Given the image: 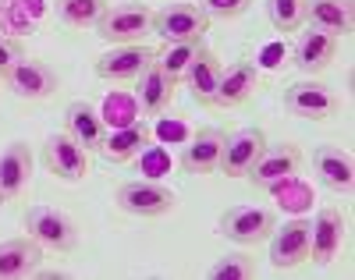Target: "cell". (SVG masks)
Listing matches in <instances>:
<instances>
[{
  "instance_id": "cell-1",
  "label": "cell",
  "mask_w": 355,
  "mask_h": 280,
  "mask_svg": "<svg viewBox=\"0 0 355 280\" xmlns=\"http://www.w3.org/2000/svg\"><path fill=\"white\" fill-rule=\"evenodd\" d=\"M146 33H153V11L128 0V4H107L103 18L96 21V36L110 46H128V43H142Z\"/></svg>"
},
{
  "instance_id": "cell-2",
  "label": "cell",
  "mask_w": 355,
  "mask_h": 280,
  "mask_svg": "<svg viewBox=\"0 0 355 280\" xmlns=\"http://www.w3.org/2000/svg\"><path fill=\"white\" fill-rule=\"evenodd\" d=\"M21 224H25L28 238H36L43 248H50V252H71V248L78 245L75 220L57 206H28Z\"/></svg>"
},
{
  "instance_id": "cell-3",
  "label": "cell",
  "mask_w": 355,
  "mask_h": 280,
  "mask_svg": "<svg viewBox=\"0 0 355 280\" xmlns=\"http://www.w3.org/2000/svg\"><path fill=\"white\" fill-rule=\"evenodd\" d=\"M114 202L121 213L128 216H142V220H153V216H164L178 206V195L160 181H125L121 189L114 192Z\"/></svg>"
},
{
  "instance_id": "cell-4",
  "label": "cell",
  "mask_w": 355,
  "mask_h": 280,
  "mask_svg": "<svg viewBox=\"0 0 355 280\" xmlns=\"http://www.w3.org/2000/svg\"><path fill=\"white\" fill-rule=\"evenodd\" d=\"M284 110L302 121H327L341 110V96L316 78H302L284 89Z\"/></svg>"
},
{
  "instance_id": "cell-5",
  "label": "cell",
  "mask_w": 355,
  "mask_h": 280,
  "mask_svg": "<svg viewBox=\"0 0 355 280\" xmlns=\"http://www.w3.org/2000/svg\"><path fill=\"white\" fill-rule=\"evenodd\" d=\"M220 234L234 245H259L277 227V213L266 206H231L220 213Z\"/></svg>"
},
{
  "instance_id": "cell-6",
  "label": "cell",
  "mask_w": 355,
  "mask_h": 280,
  "mask_svg": "<svg viewBox=\"0 0 355 280\" xmlns=\"http://www.w3.org/2000/svg\"><path fill=\"white\" fill-rule=\"evenodd\" d=\"M153 33L164 43H196L210 33V18L196 4H167L164 11L153 15Z\"/></svg>"
},
{
  "instance_id": "cell-7",
  "label": "cell",
  "mask_w": 355,
  "mask_h": 280,
  "mask_svg": "<svg viewBox=\"0 0 355 280\" xmlns=\"http://www.w3.org/2000/svg\"><path fill=\"white\" fill-rule=\"evenodd\" d=\"M299 164H302V152H299V146H291V142H277V146H270L266 142V149H263V157L252 164V170L245 174L259 192H270V189H277L281 181H288L295 170H299Z\"/></svg>"
},
{
  "instance_id": "cell-8",
  "label": "cell",
  "mask_w": 355,
  "mask_h": 280,
  "mask_svg": "<svg viewBox=\"0 0 355 280\" xmlns=\"http://www.w3.org/2000/svg\"><path fill=\"white\" fill-rule=\"evenodd\" d=\"M43 164L57 181L75 184L89 174V152L68 132H57V135H46V142H43Z\"/></svg>"
},
{
  "instance_id": "cell-9",
  "label": "cell",
  "mask_w": 355,
  "mask_h": 280,
  "mask_svg": "<svg viewBox=\"0 0 355 280\" xmlns=\"http://www.w3.org/2000/svg\"><path fill=\"white\" fill-rule=\"evenodd\" d=\"M18 100H28V103H40V100H50L57 92V71L43 60H18V64L0 78Z\"/></svg>"
},
{
  "instance_id": "cell-10",
  "label": "cell",
  "mask_w": 355,
  "mask_h": 280,
  "mask_svg": "<svg viewBox=\"0 0 355 280\" xmlns=\"http://www.w3.org/2000/svg\"><path fill=\"white\" fill-rule=\"evenodd\" d=\"M345 245V216L338 206H323L309 220V259L327 266L341 256Z\"/></svg>"
},
{
  "instance_id": "cell-11",
  "label": "cell",
  "mask_w": 355,
  "mask_h": 280,
  "mask_svg": "<svg viewBox=\"0 0 355 280\" xmlns=\"http://www.w3.org/2000/svg\"><path fill=\"white\" fill-rule=\"evenodd\" d=\"M157 60V50L146 43H128V46H114L96 57V75L103 82H132L146 71V64Z\"/></svg>"
},
{
  "instance_id": "cell-12",
  "label": "cell",
  "mask_w": 355,
  "mask_h": 280,
  "mask_svg": "<svg viewBox=\"0 0 355 280\" xmlns=\"http://www.w3.org/2000/svg\"><path fill=\"white\" fill-rule=\"evenodd\" d=\"M263 149H266L263 128H242L234 135H224V149H220L217 170L227 174V177H245L252 170V164L263 157Z\"/></svg>"
},
{
  "instance_id": "cell-13",
  "label": "cell",
  "mask_w": 355,
  "mask_h": 280,
  "mask_svg": "<svg viewBox=\"0 0 355 280\" xmlns=\"http://www.w3.org/2000/svg\"><path fill=\"white\" fill-rule=\"evenodd\" d=\"M266 241H270L274 270H295L309 263V220H288L284 227H274Z\"/></svg>"
},
{
  "instance_id": "cell-14",
  "label": "cell",
  "mask_w": 355,
  "mask_h": 280,
  "mask_svg": "<svg viewBox=\"0 0 355 280\" xmlns=\"http://www.w3.org/2000/svg\"><path fill=\"white\" fill-rule=\"evenodd\" d=\"M334 57H338V36L320 33V28H309V33H302L299 40H295V46H291V64L299 68L302 75L327 71V68L334 64Z\"/></svg>"
},
{
  "instance_id": "cell-15",
  "label": "cell",
  "mask_w": 355,
  "mask_h": 280,
  "mask_svg": "<svg viewBox=\"0 0 355 280\" xmlns=\"http://www.w3.org/2000/svg\"><path fill=\"white\" fill-rule=\"evenodd\" d=\"M313 170L320 177V184H327L331 192L348 195L355 189V164H352V152L341 146H316L313 152Z\"/></svg>"
},
{
  "instance_id": "cell-16",
  "label": "cell",
  "mask_w": 355,
  "mask_h": 280,
  "mask_svg": "<svg viewBox=\"0 0 355 280\" xmlns=\"http://www.w3.org/2000/svg\"><path fill=\"white\" fill-rule=\"evenodd\" d=\"M256 89H259V68L252 64V60H234V64L224 68V75H220L214 107H220V110H234V107L249 103Z\"/></svg>"
},
{
  "instance_id": "cell-17",
  "label": "cell",
  "mask_w": 355,
  "mask_h": 280,
  "mask_svg": "<svg viewBox=\"0 0 355 280\" xmlns=\"http://www.w3.org/2000/svg\"><path fill=\"white\" fill-rule=\"evenodd\" d=\"M174 89H178V82L157 64V60H153V64H146V71L135 78V103H139L142 117L164 114L171 107V100H174Z\"/></svg>"
},
{
  "instance_id": "cell-18",
  "label": "cell",
  "mask_w": 355,
  "mask_h": 280,
  "mask_svg": "<svg viewBox=\"0 0 355 280\" xmlns=\"http://www.w3.org/2000/svg\"><path fill=\"white\" fill-rule=\"evenodd\" d=\"M64 132H68L85 152H100V146H103V139H107V121H103V114H100L93 103L75 100V103H68V110H64Z\"/></svg>"
},
{
  "instance_id": "cell-19",
  "label": "cell",
  "mask_w": 355,
  "mask_h": 280,
  "mask_svg": "<svg viewBox=\"0 0 355 280\" xmlns=\"http://www.w3.org/2000/svg\"><path fill=\"white\" fill-rule=\"evenodd\" d=\"M43 263V245L36 238H8L0 241V280H18L36 273Z\"/></svg>"
},
{
  "instance_id": "cell-20",
  "label": "cell",
  "mask_w": 355,
  "mask_h": 280,
  "mask_svg": "<svg viewBox=\"0 0 355 280\" xmlns=\"http://www.w3.org/2000/svg\"><path fill=\"white\" fill-rule=\"evenodd\" d=\"M33 177V152L25 142H8L0 149V195L18 199Z\"/></svg>"
},
{
  "instance_id": "cell-21",
  "label": "cell",
  "mask_w": 355,
  "mask_h": 280,
  "mask_svg": "<svg viewBox=\"0 0 355 280\" xmlns=\"http://www.w3.org/2000/svg\"><path fill=\"white\" fill-rule=\"evenodd\" d=\"M220 75H224L220 57H217L214 50H206V46H202V50L196 53V60L189 64V71H185V78H182V82H189L192 100H196L199 107H214L217 85H220Z\"/></svg>"
},
{
  "instance_id": "cell-22",
  "label": "cell",
  "mask_w": 355,
  "mask_h": 280,
  "mask_svg": "<svg viewBox=\"0 0 355 280\" xmlns=\"http://www.w3.org/2000/svg\"><path fill=\"white\" fill-rule=\"evenodd\" d=\"M150 142H153L150 121H135V124H128V128L107 132L100 152H103V160H107V164H128V160H135Z\"/></svg>"
},
{
  "instance_id": "cell-23",
  "label": "cell",
  "mask_w": 355,
  "mask_h": 280,
  "mask_svg": "<svg viewBox=\"0 0 355 280\" xmlns=\"http://www.w3.org/2000/svg\"><path fill=\"white\" fill-rule=\"evenodd\" d=\"M220 149H224V132L220 128H199L189 146L182 149V167L189 174H214L220 164Z\"/></svg>"
},
{
  "instance_id": "cell-24",
  "label": "cell",
  "mask_w": 355,
  "mask_h": 280,
  "mask_svg": "<svg viewBox=\"0 0 355 280\" xmlns=\"http://www.w3.org/2000/svg\"><path fill=\"white\" fill-rule=\"evenodd\" d=\"M306 21L309 28H320V33H331L341 40L355 25L352 0H306Z\"/></svg>"
},
{
  "instance_id": "cell-25",
  "label": "cell",
  "mask_w": 355,
  "mask_h": 280,
  "mask_svg": "<svg viewBox=\"0 0 355 280\" xmlns=\"http://www.w3.org/2000/svg\"><path fill=\"white\" fill-rule=\"evenodd\" d=\"M107 0H53V18L68 28H96Z\"/></svg>"
},
{
  "instance_id": "cell-26",
  "label": "cell",
  "mask_w": 355,
  "mask_h": 280,
  "mask_svg": "<svg viewBox=\"0 0 355 280\" xmlns=\"http://www.w3.org/2000/svg\"><path fill=\"white\" fill-rule=\"evenodd\" d=\"M199 50H202V40H196V43H164V50H157V64H160L174 82H182Z\"/></svg>"
},
{
  "instance_id": "cell-27",
  "label": "cell",
  "mask_w": 355,
  "mask_h": 280,
  "mask_svg": "<svg viewBox=\"0 0 355 280\" xmlns=\"http://www.w3.org/2000/svg\"><path fill=\"white\" fill-rule=\"evenodd\" d=\"M266 18L277 33H299L306 21V0H266Z\"/></svg>"
},
{
  "instance_id": "cell-28",
  "label": "cell",
  "mask_w": 355,
  "mask_h": 280,
  "mask_svg": "<svg viewBox=\"0 0 355 280\" xmlns=\"http://www.w3.org/2000/svg\"><path fill=\"white\" fill-rule=\"evenodd\" d=\"M256 277V266L249 256H224L206 270V280H249Z\"/></svg>"
},
{
  "instance_id": "cell-29",
  "label": "cell",
  "mask_w": 355,
  "mask_h": 280,
  "mask_svg": "<svg viewBox=\"0 0 355 280\" xmlns=\"http://www.w3.org/2000/svg\"><path fill=\"white\" fill-rule=\"evenodd\" d=\"M252 0H196V8L206 15V18H220V21H231V18H239L249 11Z\"/></svg>"
},
{
  "instance_id": "cell-30",
  "label": "cell",
  "mask_w": 355,
  "mask_h": 280,
  "mask_svg": "<svg viewBox=\"0 0 355 280\" xmlns=\"http://www.w3.org/2000/svg\"><path fill=\"white\" fill-rule=\"evenodd\" d=\"M18 60H25V46L15 40V36H4L0 33V78H4Z\"/></svg>"
},
{
  "instance_id": "cell-31",
  "label": "cell",
  "mask_w": 355,
  "mask_h": 280,
  "mask_svg": "<svg viewBox=\"0 0 355 280\" xmlns=\"http://www.w3.org/2000/svg\"><path fill=\"white\" fill-rule=\"evenodd\" d=\"M4 202H8V199H4V195H0V206H4Z\"/></svg>"
}]
</instances>
